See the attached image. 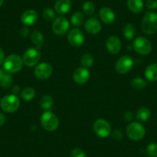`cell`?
<instances>
[{"mask_svg":"<svg viewBox=\"0 0 157 157\" xmlns=\"http://www.w3.org/2000/svg\"><path fill=\"white\" fill-rule=\"evenodd\" d=\"M70 157H87V155L82 149L75 148L71 151Z\"/></svg>","mask_w":157,"mask_h":157,"instance_id":"obj_33","label":"cell"},{"mask_svg":"<svg viewBox=\"0 0 157 157\" xmlns=\"http://www.w3.org/2000/svg\"><path fill=\"white\" fill-rule=\"evenodd\" d=\"M52 70V66L49 63H42L36 66L34 70V74L37 78L44 80L51 76Z\"/></svg>","mask_w":157,"mask_h":157,"instance_id":"obj_11","label":"cell"},{"mask_svg":"<svg viewBox=\"0 0 157 157\" xmlns=\"http://www.w3.org/2000/svg\"><path fill=\"white\" fill-rule=\"evenodd\" d=\"M20 105V100L16 95L10 94L4 96L0 101V107L3 111L12 113L16 112Z\"/></svg>","mask_w":157,"mask_h":157,"instance_id":"obj_4","label":"cell"},{"mask_svg":"<svg viewBox=\"0 0 157 157\" xmlns=\"http://www.w3.org/2000/svg\"><path fill=\"white\" fill-rule=\"evenodd\" d=\"M105 46H106V49L111 54L116 55V54L119 53L121 50L122 48V43L120 39L117 37V36H109L107 39L106 43H105Z\"/></svg>","mask_w":157,"mask_h":157,"instance_id":"obj_14","label":"cell"},{"mask_svg":"<svg viewBox=\"0 0 157 157\" xmlns=\"http://www.w3.org/2000/svg\"><path fill=\"white\" fill-rule=\"evenodd\" d=\"M31 41L33 42V44L36 46V47L37 49H40L42 48V46L44 44V36H43V33H40L39 31H34L33 32V33L31 34Z\"/></svg>","mask_w":157,"mask_h":157,"instance_id":"obj_21","label":"cell"},{"mask_svg":"<svg viewBox=\"0 0 157 157\" xmlns=\"http://www.w3.org/2000/svg\"><path fill=\"white\" fill-rule=\"evenodd\" d=\"M20 33L22 36H23V37H26V36H28L29 33V30L28 28L25 27V28H22V29H21Z\"/></svg>","mask_w":157,"mask_h":157,"instance_id":"obj_37","label":"cell"},{"mask_svg":"<svg viewBox=\"0 0 157 157\" xmlns=\"http://www.w3.org/2000/svg\"><path fill=\"white\" fill-rule=\"evenodd\" d=\"M4 72H5V71H4L2 69H1V68H0V78H2V76L3 75V74H4Z\"/></svg>","mask_w":157,"mask_h":157,"instance_id":"obj_41","label":"cell"},{"mask_svg":"<svg viewBox=\"0 0 157 157\" xmlns=\"http://www.w3.org/2000/svg\"><path fill=\"white\" fill-rule=\"evenodd\" d=\"M123 36L127 40H132L136 36V27L133 24L127 23L123 30Z\"/></svg>","mask_w":157,"mask_h":157,"instance_id":"obj_23","label":"cell"},{"mask_svg":"<svg viewBox=\"0 0 157 157\" xmlns=\"http://www.w3.org/2000/svg\"><path fill=\"white\" fill-rule=\"evenodd\" d=\"M146 152L149 157H157V144L150 143L147 146Z\"/></svg>","mask_w":157,"mask_h":157,"instance_id":"obj_32","label":"cell"},{"mask_svg":"<svg viewBox=\"0 0 157 157\" xmlns=\"http://www.w3.org/2000/svg\"><path fill=\"white\" fill-rule=\"evenodd\" d=\"M12 90H13V93L14 95H16L17 93H19V92L20 91V88H19V86L18 85H15L13 86V89H12Z\"/></svg>","mask_w":157,"mask_h":157,"instance_id":"obj_40","label":"cell"},{"mask_svg":"<svg viewBox=\"0 0 157 157\" xmlns=\"http://www.w3.org/2000/svg\"><path fill=\"white\" fill-rule=\"evenodd\" d=\"M13 84V78L11 73L6 72H4L2 78H0V86L5 90L11 88Z\"/></svg>","mask_w":157,"mask_h":157,"instance_id":"obj_22","label":"cell"},{"mask_svg":"<svg viewBox=\"0 0 157 157\" xmlns=\"http://www.w3.org/2000/svg\"><path fill=\"white\" fill-rule=\"evenodd\" d=\"M82 11L86 15L90 16L93 15L95 12V5L91 1H86L82 5Z\"/></svg>","mask_w":157,"mask_h":157,"instance_id":"obj_30","label":"cell"},{"mask_svg":"<svg viewBox=\"0 0 157 157\" xmlns=\"http://www.w3.org/2000/svg\"><path fill=\"white\" fill-rule=\"evenodd\" d=\"M6 122V116L3 113H0V126H2V125L5 123Z\"/></svg>","mask_w":157,"mask_h":157,"instance_id":"obj_39","label":"cell"},{"mask_svg":"<svg viewBox=\"0 0 157 157\" xmlns=\"http://www.w3.org/2000/svg\"><path fill=\"white\" fill-rule=\"evenodd\" d=\"M146 7L151 10H156L157 0H146Z\"/></svg>","mask_w":157,"mask_h":157,"instance_id":"obj_34","label":"cell"},{"mask_svg":"<svg viewBox=\"0 0 157 157\" xmlns=\"http://www.w3.org/2000/svg\"><path fill=\"white\" fill-rule=\"evenodd\" d=\"M93 130L99 137L105 138L111 133V126L106 120L99 119L93 124Z\"/></svg>","mask_w":157,"mask_h":157,"instance_id":"obj_9","label":"cell"},{"mask_svg":"<svg viewBox=\"0 0 157 157\" xmlns=\"http://www.w3.org/2000/svg\"><path fill=\"white\" fill-rule=\"evenodd\" d=\"M151 116L150 110L146 107H143L138 109L136 113V119L140 122H146Z\"/></svg>","mask_w":157,"mask_h":157,"instance_id":"obj_24","label":"cell"},{"mask_svg":"<svg viewBox=\"0 0 157 157\" xmlns=\"http://www.w3.org/2000/svg\"><path fill=\"white\" fill-rule=\"evenodd\" d=\"M112 136H113V138L115 140H118V141H119V140H121L122 139H123V133H122L121 131L118 130V129L113 131Z\"/></svg>","mask_w":157,"mask_h":157,"instance_id":"obj_35","label":"cell"},{"mask_svg":"<svg viewBox=\"0 0 157 157\" xmlns=\"http://www.w3.org/2000/svg\"><path fill=\"white\" fill-rule=\"evenodd\" d=\"M126 134L128 137L134 141L142 140L146 134L144 126L137 122H132L126 127Z\"/></svg>","mask_w":157,"mask_h":157,"instance_id":"obj_5","label":"cell"},{"mask_svg":"<svg viewBox=\"0 0 157 157\" xmlns=\"http://www.w3.org/2000/svg\"><path fill=\"white\" fill-rule=\"evenodd\" d=\"M127 6L132 13L137 14L143 11L144 4L143 0H127Z\"/></svg>","mask_w":157,"mask_h":157,"instance_id":"obj_20","label":"cell"},{"mask_svg":"<svg viewBox=\"0 0 157 157\" xmlns=\"http://www.w3.org/2000/svg\"><path fill=\"white\" fill-rule=\"evenodd\" d=\"M72 78L77 84L82 85L88 82L90 78V72L87 68L79 67L74 71Z\"/></svg>","mask_w":157,"mask_h":157,"instance_id":"obj_13","label":"cell"},{"mask_svg":"<svg viewBox=\"0 0 157 157\" xmlns=\"http://www.w3.org/2000/svg\"><path fill=\"white\" fill-rule=\"evenodd\" d=\"M43 16L46 20H52L56 18L55 12L51 8H46L43 12Z\"/></svg>","mask_w":157,"mask_h":157,"instance_id":"obj_31","label":"cell"},{"mask_svg":"<svg viewBox=\"0 0 157 157\" xmlns=\"http://www.w3.org/2000/svg\"><path fill=\"white\" fill-rule=\"evenodd\" d=\"M85 29L87 33L92 35H96L99 33L102 29V25L99 21L96 18L91 17L85 22Z\"/></svg>","mask_w":157,"mask_h":157,"instance_id":"obj_16","label":"cell"},{"mask_svg":"<svg viewBox=\"0 0 157 157\" xmlns=\"http://www.w3.org/2000/svg\"><path fill=\"white\" fill-rule=\"evenodd\" d=\"M38 13L34 10H25L21 16V22L26 26L33 25L37 22Z\"/></svg>","mask_w":157,"mask_h":157,"instance_id":"obj_15","label":"cell"},{"mask_svg":"<svg viewBox=\"0 0 157 157\" xmlns=\"http://www.w3.org/2000/svg\"><path fill=\"white\" fill-rule=\"evenodd\" d=\"M141 29L145 34L151 35L157 32V13L149 12L145 14L141 22Z\"/></svg>","mask_w":157,"mask_h":157,"instance_id":"obj_1","label":"cell"},{"mask_svg":"<svg viewBox=\"0 0 157 157\" xmlns=\"http://www.w3.org/2000/svg\"><path fill=\"white\" fill-rule=\"evenodd\" d=\"M41 58V53L37 48H29L24 52L22 60L24 65L28 67H33L39 63Z\"/></svg>","mask_w":157,"mask_h":157,"instance_id":"obj_7","label":"cell"},{"mask_svg":"<svg viewBox=\"0 0 157 157\" xmlns=\"http://www.w3.org/2000/svg\"><path fill=\"white\" fill-rule=\"evenodd\" d=\"M94 63V58L93 56L90 53H86L82 55V58H81V64H82V67L85 68H90Z\"/></svg>","mask_w":157,"mask_h":157,"instance_id":"obj_28","label":"cell"},{"mask_svg":"<svg viewBox=\"0 0 157 157\" xmlns=\"http://www.w3.org/2000/svg\"><path fill=\"white\" fill-rule=\"evenodd\" d=\"M23 60L21 56L16 54L9 56L5 59L3 63L4 70L10 73H16L19 72L23 67Z\"/></svg>","mask_w":157,"mask_h":157,"instance_id":"obj_2","label":"cell"},{"mask_svg":"<svg viewBox=\"0 0 157 157\" xmlns=\"http://www.w3.org/2000/svg\"><path fill=\"white\" fill-rule=\"evenodd\" d=\"M123 117H124V120L126 121L131 122L132 120V119H133V114L131 112H126V113H125Z\"/></svg>","mask_w":157,"mask_h":157,"instance_id":"obj_36","label":"cell"},{"mask_svg":"<svg viewBox=\"0 0 157 157\" xmlns=\"http://www.w3.org/2000/svg\"><path fill=\"white\" fill-rule=\"evenodd\" d=\"M133 63L132 57L129 56H123L117 60L115 68L118 73L126 74L132 69Z\"/></svg>","mask_w":157,"mask_h":157,"instance_id":"obj_10","label":"cell"},{"mask_svg":"<svg viewBox=\"0 0 157 157\" xmlns=\"http://www.w3.org/2000/svg\"><path fill=\"white\" fill-rule=\"evenodd\" d=\"M36 96V91L32 87H25L21 92V98L25 101H30L34 99Z\"/></svg>","mask_w":157,"mask_h":157,"instance_id":"obj_25","label":"cell"},{"mask_svg":"<svg viewBox=\"0 0 157 157\" xmlns=\"http://www.w3.org/2000/svg\"><path fill=\"white\" fill-rule=\"evenodd\" d=\"M53 102L54 100L52 96H49V95H46L40 100V106L43 109L48 111V110H49L52 108V105H53Z\"/></svg>","mask_w":157,"mask_h":157,"instance_id":"obj_26","label":"cell"},{"mask_svg":"<svg viewBox=\"0 0 157 157\" xmlns=\"http://www.w3.org/2000/svg\"><path fill=\"white\" fill-rule=\"evenodd\" d=\"M69 29V22L64 16H57L53 19L52 24V32L57 36H63Z\"/></svg>","mask_w":157,"mask_h":157,"instance_id":"obj_8","label":"cell"},{"mask_svg":"<svg viewBox=\"0 0 157 157\" xmlns=\"http://www.w3.org/2000/svg\"><path fill=\"white\" fill-rule=\"evenodd\" d=\"M68 41L71 46L78 47L83 44L85 41V36L82 32L78 29H72L68 34Z\"/></svg>","mask_w":157,"mask_h":157,"instance_id":"obj_12","label":"cell"},{"mask_svg":"<svg viewBox=\"0 0 157 157\" xmlns=\"http://www.w3.org/2000/svg\"><path fill=\"white\" fill-rule=\"evenodd\" d=\"M133 49L140 55L146 56L149 54L152 51V43L149 39L146 37H137L132 43Z\"/></svg>","mask_w":157,"mask_h":157,"instance_id":"obj_6","label":"cell"},{"mask_svg":"<svg viewBox=\"0 0 157 157\" xmlns=\"http://www.w3.org/2000/svg\"><path fill=\"white\" fill-rule=\"evenodd\" d=\"M84 22V15L81 12H75L71 17V23L74 26H80Z\"/></svg>","mask_w":157,"mask_h":157,"instance_id":"obj_27","label":"cell"},{"mask_svg":"<svg viewBox=\"0 0 157 157\" xmlns=\"http://www.w3.org/2000/svg\"><path fill=\"white\" fill-rule=\"evenodd\" d=\"M5 52L0 48V65H2L5 61Z\"/></svg>","mask_w":157,"mask_h":157,"instance_id":"obj_38","label":"cell"},{"mask_svg":"<svg viewBox=\"0 0 157 157\" xmlns=\"http://www.w3.org/2000/svg\"><path fill=\"white\" fill-rule=\"evenodd\" d=\"M3 2H4V0H0V7L2 6V4H3Z\"/></svg>","mask_w":157,"mask_h":157,"instance_id":"obj_42","label":"cell"},{"mask_svg":"<svg viewBox=\"0 0 157 157\" xmlns=\"http://www.w3.org/2000/svg\"><path fill=\"white\" fill-rule=\"evenodd\" d=\"M72 7L70 0H57L55 3V11L58 14L65 15L69 13Z\"/></svg>","mask_w":157,"mask_h":157,"instance_id":"obj_18","label":"cell"},{"mask_svg":"<svg viewBox=\"0 0 157 157\" xmlns=\"http://www.w3.org/2000/svg\"><path fill=\"white\" fill-rule=\"evenodd\" d=\"M145 76L150 82L157 81V63H152L146 68Z\"/></svg>","mask_w":157,"mask_h":157,"instance_id":"obj_19","label":"cell"},{"mask_svg":"<svg viewBox=\"0 0 157 157\" xmlns=\"http://www.w3.org/2000/svg\"><path fill=\"white\" fill-rule=\"evenodd\" d=\"M40 123H41L42 126L46 130L49 131V132L56 130L59 125L58 117L49 110L44 112L42 114L40 117Z\"/></svg>","mask_w":157,"mask_h":157,"instance_id":"obj_3","label":"cell"},{"mask_svg":"<svg viewBox=\"0 0 157 157\" xmlns=\"http://www.w3.org/2000/svg\"><path fill=\"white\" fill-rule=\"evenodd\" d=\"M99 18L103 23L109 25L114 22L116 15L111 9L108 7H103L99 11Z\"/></svg>","mask_w":157,"mask_h":157,"instance_id":"obj_17","label":"cell"},{"mask_svg":"<svg viewBox=\"0 0 157 157\" xmlns=\"http://www.w3.org/2000/svg\"><path fill=\"white\" fill-rule=\"evenodd\" d=\"M131 85L134 89L142 90V89H144L147 86V83H146V81L145 80L144 78L136 77V78L132 79V82H131Z\"/></svg>","mask_w":157,"mask_h":157,"instance_id":"obj_29","label":"cell"}]
</instances>
